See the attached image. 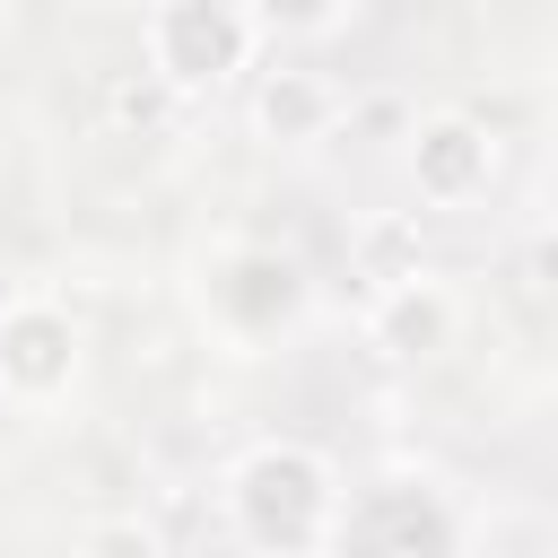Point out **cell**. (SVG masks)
Masks as SVG:
<instances>
[{
  "label": "cell",
  "instance_id": "ba28073f",
  "mask_svg": "<svg viewBox=\"0 0 558 558\" xmlns=\"http://www.w3.org/2000/svg\"><path fill=\"white\" fill-rule=\"evenodd\" d=\"M244 113H253V140H270V148H323L340 131V87L323 70L279 61V70L253 78V105Z\"/></svg>",
  "mask_w": 558,
  "mask_h": 558
},
{
  "label": "cell",
  "instance_id": "277c9868",
  "mask_svg": "<svg viewBox=\"0 0 558 558\" xmlns=\"http://www.w3.org/2000/svg\"><path fill=\"white\" fill-rule=\"evenodd\" d=\"M78 357H87V340H78L70 305H52V296H9V305H0V401H9V410H52V401H70Z\"/></svg>",
  "mask_w": 558,
  "mask_h": 558
},
{
  "label": "cell",
  "instance_id": "3957f363",
  "mask_svg": "<svg viewBox=\"0 0 558 558\" xmlns=\"http://www.w3.org/2000/svg\"><path fill=\"white\" fill-rule=\"evenodd\" d=\"M331 549H375V558H453V549H462V523H453V506H445L436 480H375L357 506L340 497Z\"/></svg>",
  "mask_w": 558,
  "mask_h": 558
},
{
  "label": "cell",
  "instance_id": "9c48e42d",
  "mask_svg": "<svg viewBox=\"0 0 558 558\" xmlns=\"http://www.w3.org/2000/svg\"><path fill=\"white\" fill-rule=\"evenodd\" d=\"M349 262H357L366 288H392V279H410V270H427V253H418V218H366V227L349 235Z\"/></svg>",
  "mask_w": 558,
  "mask_h": 558
},
{
  "label": "cell",
  "instance_id": "8992f818",
  "mask_svg": "<svg viewBox=\"0 0 558 558\" xmlns=\"http://www.w3.org/2000/svg\"><path fill=\"white\" fill-rule=\"evenodd\" d=\"M462 340V296L436 270H410L392 288H366V349L392 366H436Z\"/></svg>",
  "mask_w": 558,
  "mask_h": 558
},
{
  "label": "cell",
  "instance_id": "52a82bcc",
  "mask_svg": "<svg viewBox=\"0 0 558 558\" xmlns=\"http://www.w3.org/2000/svg\"><path fill=\"white\" fill-rule=\"evenodd\" d=\"M401 166H410V192H418L427 209H471V201L488 192V174H497V140H488V122H471V113H418Z\"/></svg>",
  "mask_w": 558,
  "mask_h": 558
},
{
  "label": "cell",
  "instance_id": "6da1fadb",
  "mask_svg": "<svg viewBox=\"0 0 558 558\" xmlns=\"http://www.w3.org/2000/svg\"><path fill=\"white\" fill-rule=\"evenodd\" d=\"M227 523L244 549H279V558H314L331 549V523H340V471L323 445H296V436H262L235 453L227 471Z\"/></svg>",
  "mask_w": 558,
  "mask_h": 558
},
{
  "label": "cell",
  "instance_id": "8fae6325",
  "mask_svg": "<svg viewBox=\"0 0 558 558\" xmlns=\"http://www.w3.org/2000/svg\"><path fill=\"white\" fill-rule=\"evenodd\" d=\"M87 549H157V532H140V523H105V532H87Z\"/></svg>",
  "mask_w": 558,
  "mask_h": 558
},
{
  "label": "cell",
  "instance_id": "7a4b0ae2",
  "mask_svg": "<svg viewBox=\"0 0 558 558\" xmlns=\"http://www.w3.org/2000/svg\"><path fill=\"white\" fill-rule=\"evenodd\" d=\"M253 52H262L253 0H157L148 9V78L174 105L227 87L235 70H253Z\"/></svg>",
  "mask_w": 558,
  "mask_h": 558
},
{
  "label": "cell",
  "instance_id": "30bf717a",
  "mask_svg": "<svg viewBox=\"0 0 558 558\" xmlns=\"http://www.w3.org/2000/svg\"><path fill=\"white\" fill-rule=\"evenodd\" d=\"M253 17H262V35H270V26H279V35H323V26L349 17V0H253Z\"/></svg>",
  "mask_w": 558,
  "mask_h": 558
},
{
  "label": "cell",
  "instance_id": "5b68a950",
  "mask_svg": "<svg viewBox=\"0 0 558 558\" xmlns=\"http://www.w3.org/2000/svg\"><path fill=\"white\" fill-rule=\"evenodd\" d=\"M201 305H209V323H218L227 340H270L279 323H296L305 279H296V262H288V253H270V244H235V253H218V262H209Z\"/></svg>",
  "mask_w": 558,
  "mask_h": 558
}]
</instances>
